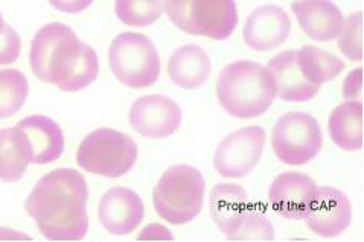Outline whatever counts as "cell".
<instances>
[{
	"instance_id": "15",
	"label": "cell",
	"mask_w": 364,
	"mask_h": 242,
	"mask_svg": "<svg viewBox=\"0 0 364 242\" xmlns=\"http://www.w3.org/2000/svg\"><path fill=\"white\" fill-rule=\"evenodd\" d=\"M17 127L26 139L32 165H48L60 159L64 151V134L55 121L34 114L21 119Z\"/></svg>"
},
{
	"instance_id": "29",
	"label": "cell",
	"mask_w": 364,
	"mask_h": 242,
	"mask_svg": "<svg viewBox=\"0 0 364 242\" xmlns=\"http://www.w3.org/2000/svg\"><path fill=\"white\" fill-rule=\"evenodd\" d=\"M343 97L346 101H361L363 98V69L352 70L343 82Z\"/></svg>"
},
{
	"instance_id": "2",
	"label": "cell",
	"mask_w": 364,
	"mask_h": 242,
	"mask_svg": "<svg viewBox=\"0 0 364 242\" xmlns=\"http://www.w3.org/2000/svg\"><path fill=\"white\" fill-rule=\"evenodd\" d=\"M217 97L228 114L238 119H253L272 107L276 84L272 73L258 62L235 61L218 75Z\"/></svg>"
},
{
	"instance_id": "18",
	"label": "cell",
	"mask_w": 364,
	"mask_h": 242,
	"mask_svg": "<svg viewBox=\"0 0 364 242\" xmlns=\"http://www.w3.org/2000/svg\"><path fill=\"white\" fill-rule=\"evenodd\" d=\"M249 197L238 185L223 183L210 192V215L213 223L230 238L237 231L250 210Z\"/></svg>"
},
{
	"instance_id": "11",
	"label": "cell",
	"mask_w": 364,
	"mask_h": 242,
	"mask_svg": "<svg viewBox=\"0 0 364 242\" xmlns=\"http://www.w3.org/2000/svg\"><path fill=\"white\" fill-rule=\"evenodd\" d=\"M317 194L311 177L301 172L277 175L269 189V203L277 215L287 219H304Z\"/></svg>"
},
{
	"instance_id": "13",
	"label": "cell",
	"mask_w": 364,
	"mask_h": 242,
	"mask_svg": "<svg viewBox=\"0 0 364 242\" xmlns=\"http://www.w3.org/2000/svg\"><path fill=\"white\" fill-rule=\"evenodd\" d=\"M144 215V202L128 187H112L104 194L98 206L101 224L116 236L130 235L142 223Z\"/></svg>"
},
{
	"instance_id": "22",
	"label": "cell",
	"mask_w": 364,
	"mask_h": 242,
	"mask_svg": "<svg viewBox=\"0 0 364 242\" xmlns=\"http://www.w3.org/2000/svg\"><path fill=\"white\" fill-rule=\"evenodd\" d=\"M296 60L304 78L318 87L323 82L337 78L345 69V62L338 57L316 46H304L296 50Z\"/></svg>"
},
{
	"instance_id": "10",
	"label": "cell",
	"mask_w": 364,
	"mask_h": 242,
	"mask_svg": "<svg viewBox=\"0 0 364 242\" xmlns=\"http://www.w3.org/2000/svg\"><path fill=\"white\" fill-rule=\"evenodd\" d=\"M183 114L178 104L164 94L139 98L130 110L132 128L146 139H166L181 125Z\"/></svg>"
},
{
	"instance_id": "28",
	"label": "cell",
	"mask_w": 364,
	"mask_h": 242,
	"mask_svg": "<svg viewBox=\"0 0 364 242\" xmlns=\"http://www.w3.org/2000/svg\"><path fill=\"white\" fill-rule=\"evenodd\" d=\"M21 50V41L16 29L9 25H5L4 31L0 33V65H11L14 62Z\"/></svg>"
},
{
	"instance_id": "26",
	"label": "cell",
	"mask_w": 364,
	"mask_h": 242,
	"mask_svg": "<svg viewBox=\"0 0 364 242\" xmlns=\"http://www.w3.org/2000/svg\"><path fill=\"white\" fill-rule=\"evenodd\" d=\"M338 38L340 52L350 61H363V13L350 14Z\"/></svg>"
},
{
	"instance_id": "25",
	"label": "cell",
	"mask_w": 364,
	"mask_h": 242,
	"mask_svg": "<svg viewBox=\"0 0 364 242\" xmlns=\"http://www.w3.org/2000/svg\"><path fill=\"white\" fill-rule=\"evenodd\" d=\"M116 17L127 26L145 28L164 14V0H116Z\"/></svg>"
},
{
	"instance_id": "31",
	"label": "cell",
	"mask_w": 364,
	"mask_h": 242,
	"mask_svg": "<svg viewBox=\"0 0 364 242\" xmlns=\"http://www.w3.org/2000/svg\"><path fill=\"white\" fill-rule=\"evenodd\" d=\"M5 20H4V17H2V14H0V33H2L4 31V28H5Z\"/></svg>"
},
{
	"instance_id": "9",
	"label": "cell",
	"mask_w": 364,
	"mask_h": 242,
	"mask_svg": "<svg viewBox=\"0 0 364 242\" xmlns=\"http://www.w3.org/2000/svg\"><path fill=\"white\" fill-rule=\"evenodd\" d=\"M267 134L264 128L244 127L229 134L213 155L217 172L224 178H244L258 166Z\"/></svg>"
},
{
	"instance_id": "20",
	"label": "cell",
	"mask_w": 364,
	"mask_h": 242,
	"mask_svg": "<svg viewBox=\"0 0 364 242\" xmlns=\"http://www.w3.org/2000/svg\"><path fill=\"white\" fill-rule=\"evenodd\" d=\"M329 136L338 148L358 151L363 148V102L346 101L333 110L328 122Z\"/></svg>"
},
{
	"instance_id": "8",
	"label": "cell",
	"mask_w": 364,
	"mask_h": 242,
	"mask_svg": "<svg viewBox=\"0 0 364 242\" xmlns=\"http://www.w3.org/2000/svg\"><path fill=\"white\" fill-rule=\"evenodd\" d=\"M322 128L314 116L290 111L281 116L272 134V146L277 159L290 166H302L314 160L322 150Z\"/></svg>"
},
{
	"instance_id": "14",
	"label": "cell",
	"mask_w": 364,
	"mask_h": 242,
	"mask_svg": "<svg viewBox=\"0 0 364 242\" xmlns=\"http://www.w3.org/2000/svg\"><path fill=\"white\" fill-rule=\"evenodd\" d=\"M291 33V20L282 8L264 5L249 16L242 29L245 45L256 52L281 48Z\"/></svg>"
},
{
	"instance_id": "5",
	"label": "cell",
	"mask_w": 364,
	"mask_h": 242,
	"mask_svg": "<svg viewBox=\"0 0 364 242\" xmlns=\"http://www.w3.org/2000/svg\"><path fill=\"white\" fill-rule=\"evenodd\" d=\"M137 146L130 136L113 128H100L82 139L77 163L81 170L107 178H119L133 170Z\"/></svg>"
},
{
	"instance_id": "17",
	"label": "cell",
	"mask_w": 364,
	"mask_h": 242,
	"mask_svg": "<svg viewBox=\"0 0 364 242\" xmlns=\"http://www.w3.org/2000/svg\"><path fill=\"white\" fill-rule=\"evenodd\" d=\"M267 70L276 84V94L285 102H305L313 99L320 87L309 84L297 66L296 52L285 50L269 61Z\"/></svg>"
},
{
	"instance_id": "1",
	"label": "cell",
	"mask_w": 364,
	"mask_h": 242,
	"mask_svg": "<svg viewBox=\"0 0 364 242\" xmlns=\"http://www.w3.org/2000/svg\"><path fill=\"white\" fill-rule=\"evenodd\" d=\"M89 189L81 172L53 170L32 189L25 209L49 241H80L89 230Z\"/></svg>"
},
{
	"instance_id": "7",
	"label": "cell",
	"mask_w": 364,
	"mask_h": 242,
	"mask_svg": "<svg viewBox=\"0 0 364 242\" xmlns=\"http://www.w3.org/2000/svg\"><path fill=\"white\" fill-rule=\"evenodd\" d=\"M80 43L73 29L63 23H49L38 29L29 54L34 75L41 81L58 86L66 78L78 54Z\"/></svg>"
},
{
	"instance_id": "19",
	"label": "cell",
	"mask_w": 364,
	"mask_h": 242,
	"mask_svg": "<svg viewBox=\"0 0 364 242\" xmlns=\"http://www.w3.org/2000/svg\"><path fill=\"white\" fill-rule=\"evenodd\" d=\"M209 55L197 45L178 48L168 61V75L177 87L194 90L201 87L210 75Z\"/></svg>"
},
{
	"instance_id": "27",
	"label": "cell",
	"mask_w": 364,
	"mask_h": 242,
	"mask_svg": "<svg viewBox=\"0 0 364 242\" xmlns=\"http://www.w3.org/2000/svg\"><path fill=\"white\" fill-rule=\"evenodd\" d=\"M232 241H273L274 227L267 216L250 209L241 227L229 238Z\"/></svg>"
},
{
	"instance_id": "16",
	"label": "cell",
	"mask_w": 364,
	"mask_h": 242,
	"mask_svg": "<svg viewBox=\"0 0 364 242\" xmlns=\"http://www.w3.org/2000/svg\"><path fill=\"white\" fill-rule=\"evenodd\" d=\"M291 9L299 26L314 41H333L343 29V14L331 0H297Z\"/></svg>"
},
{
	"instance_id": "21",
	"label": "cell",
	"mask_w": 364,
	"mask_h": 242,
	"mask_svg": "<svg viewBox=\"0 0 364 242\" xmlns=\"http://www.w3.org/2000/svg\"><path fill=\"white\" fill-rule=\"evenodd\" d=\"M31 165L26 139L18 127L0 130V180L16 183Z\"/></svg>"
},
{
	"instance_id": "3",
	"label": "cell",
	"mask_w": 364,
	"mask_h": 242,
	"mask_svg": "<svg viewBox=\"0 0 364 242\" xmlns=\"http://www.w3.org/2000/svg\"><path fill=\"white\" fill-rule=\"evenodd\" d=\"M205 177L194 166L176 165L160 177L153 192L156 214L166 223L188 224L205 203Z\"/></svg>"
},
{
	"instance_id": "30",
	"label": "cell",
	"mask_w": 364,
	"mask_h": 242,
	"mask_svg": "<svg viewBox=\"0 0 364 242\" xmlns=\"http://www.w3.org/2000/svg\"><path fill=\"white\" fill-rule=\"evenodd\" d=\"M48 2L61 13L78 14L87 9L93 4V0H48Z\"/></svg>"
},
{
	"instance_id": "6",
	"label": "cell",
	"mask_w": 364,
	"mask_h": 242,
	"mask_svg": "<svg viewBox=\"0 0 364 242\" xmlns=\"http://www.w3.org/2000/svg\"><path fill=\"white\" fill-rule=\"evenodd\" d=\"M109 62L116 79L130 89L151 87L160 75L159 52L144 34L117 35L110 45Z\"/></svg>"
},
{
	"instance_id": "12",
	"label": "cell",
	"mask_w": 364,
	"mask_h": 242,
	"mask_svg": "<svg viewBox=\"0 0 364 242\" xmlns=\"http://www.w3.org/2000/svg\"><path fill=\"white\" fill-rule=\"evenodd\" d=\"M304 219L313 233L322 238H336L352 223V204L336 187H317L313 206Z\"/></svg>"
},
{
	"instance_id": "23",
	"label": "cell",
	"mask_w": 364,
	"mask_h": 242,
	"mask_svg": "<svg viewBox=\"0 0 364 242\" xmlns=\"http://www.w3.org/2000/svg\"><path fill=\"white\" fill-rule=\"evenodd\" d=\"M98 72L100 62L95 49L90 45H85L81 41L78 54L75 57L66 78L57 87L63 92H80L90 86L96 77H98Z\"/></svg>"
},
{
	"instance_id": "4",
	"label": "cell",
	"mask_w": 364,
	"mask_h": 242,
	"mask_svg": "<svg viewBox=\"0 0 364 242\" xmlns=\"http://www.w3.org/2000/svg\"><path fill=\"white\" fill-rule=\"evenodd\" d=\"M165 13L180 31L212 40H228L238 25L235 0H165Z\"/></svg>"
},
{
	"instance_id": "24",
	"label": "cell",
	"mask_w": 364,
	"mask_h": 242,
	"mask_svg": "<svg viewBox=\"0 0 364 242\" xmlns=\"http://www.w3.org/2000/svg\"><path fill=\"white\" fill-rule=\"evenodd\" d=\"M29 93L25 73L17 69L0 70V119H6L23 107Z\"/></svg>"
}]
</instances>
